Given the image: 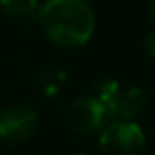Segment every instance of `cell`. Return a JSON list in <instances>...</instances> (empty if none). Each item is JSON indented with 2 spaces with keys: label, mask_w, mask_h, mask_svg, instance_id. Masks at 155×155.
Segmentation results:
<instances>
[{
  "label": "cell",
  "mask_w": 155,
  "mask_h": 155,
  "mask_svg": "<svg viewBox=\"0 0 155 155\" xmlns=\"http://www.w3.org/2000/svg\"><path fill=\"white\" fill-rule=\"evenodd\" d=\"M38 20L51 43L65 49L83 47L96 30V16L87 0H45Z\"/></svg>",
  "instance_id": "1"
},
{
  "label": "cell",
  "mask_w": 155,
  "mask_h": 155,
  "mask_svg": "<svg viewBox=\"0 0 155 155\" xmlns=\"http://www.w3.org/2000/svg\"><path fill=\"white\" fill-rule=\"evenodd\" d=\"M94 96L106 108L110 122H136L147 102L140 87L122 84L116 79H102L96 84Z\"/></svg>",
  "instance_id": "2"
},
{
  "label": "cell",
  "mask_w": 155,
  "mask_h": 155,
  "mask_svg": "<svg viewBox=\"0 0 155 155\" xmlns=\"http://www.w3.org/2000/svg\"><path fill=\"white\" fill-rule=\"evenodd\" d=\"M100 155H143L145 132L136 122H110L98 137Z\"/></svg>",
  "instance_id": "3"
},
{
  "label": "cell",
  "mask_w": 155,
  "mask_h": 155,
  "mask_svg": "<svg viewBox=\"0 0 155 155\" xmlns=\"http://www.w3.org/2000/svg\"><path fill=\"white\" fill-rule=\"evenodd\" d=\"M67 122L73 132L88 136V134L102 132L106 124H110V116L96 96H83L69 104Z\"/></svg>",
  "instance_id": "4"
},
{
  "label": "cell",
  "mask_w": 155,
  "mask_h": 155,
  "mask_svg": "<svg viewBox=\"0 0 155 155\" xmlns=\"http://www.w3.org/2000/svg\"><path fill=\"white\" fill-rule=\"evenodd\" d=\"M39 118L35 110L24 104H12L0 110V140L6 143H22L35 134Z\"/></svg>",
  "instance_id": "5"
},
{
  "label": "cell",
  "mask_w": 155,
  "mask_h": 155,
  "mask_svg": "<svg viewBox=\"0 0 155 155\" xmlns=\"http://www.w3.org/2000/svg\"><path fill=\"white\" fill-rule=\"evenodd\" d=\"M39 4H41L39 0H0V8L8 16H14V18L38 16Z\"/></svg>",
  "instance_id": "6"
},
{
  "label": "cell",
  "mask_w": 155,
  "mask_h": 155,
  "mask_svg": "<svg viewBox=\"0 0 155 155\" xmlns=\"http://www.w3.org/2000/svg\"><path fill=\"white\" fill-rule=\"evenodd\" d=\"M45 84H43V88L47 92V94H55L57 91L61 88V84H63V81L67 79V75H65L63 71H51V73H45Z\"/></svg>",
  "instance_id": "7"
},
{
  "label": "cell",
  "mask_w": 155,
  "mask_h": 155,
  "mask_svg": "<svg viewBox=\"0 0 155 155\" xmlns=\"http://www.w3.org/2000/svg\"><path fill=\"white\" fill-rule=\"evenodd\" d=\"M143 51L147 53L149 57H153V59H155V30L149 31V34L143 38Z\"/></svg>",
  "instance_id": "8"
},
{
  "label": "cell",
  "mask_w": 155,
  "mask_h": 155,
  "mask_svg": "<svg viewBox=\"0 0 155 155\" xmlns=\"http://www.w3.org/2000/svg\"><path fill=\"white\" fill-rule=\"evenodd\" d=\"M149 18L155 22V0H151V2H149Z\"/></svg>",
  "instance_id": "9"
},
{
  "label": "cell",
  "mask_w": 155,
  "mask_h": 155,
  "mask_svg": "<svg viewBox=\"0 0 155 155\" xmlns=\"http://www.w3.org/2000/svg\"><path fill=\"white\" fill-rule=\"evenodd\" d=\"M77 155H87V153H77Z\"/></svg>",
  "instance_id": "10"
}]
</instances>
